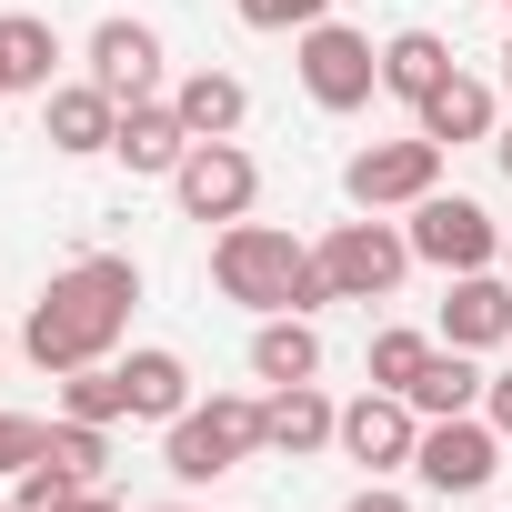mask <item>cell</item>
<instances>
[{"instance_id": "2e32d148", "label": "cell", "mask_w": 512, "mask_h": 512, "mask_svg": "<svg viewBox=\"0 0 512 512\" xmlns=\"http://www.w3.org/2000/svg\"><path fill=\"white\" fill-rule=\"evenodd\" d=\"M0 91H61V31L41 11H0Z\"/></svg>"}, {"instance_id": "d590c367", "label": "cell", "mask_w": 512, "mask_h": 512, "mask_svg": "<svg viewBox=\"0 0 512 512\" xmlns=\"http://www.w3.org/2000/svg\"><path fill=\"white\" fill-rule=\"evenodd\" d=\"M161 512H181V502H161Z\"/></svg>"}, {"instance_id": "e0dca14e", "label": "cell", "mask_w": 512, "mask_h": 512, "mask_svg": "<svg viewBox=\"0 0 512 512\" xmlns=\"http://www.w3.org/2000/svg\"><path fill=\"white\" fill-rule=\"evenodd\" d=\"M251 372H262L272 392H282V382H322V332H312V312H262V332H251Z\"/></svg>"}, {"instance_id": "277c9868", "label": "cell", "mask_w": 512, "mask_h": 512, "mask_svg": "<svg viewBox=\"0 0 512 512\" xmlns=\"http://www.w3.org/2000/svg\"><path fill=\"white\" fill-rule=\"evenodd\" d=\"M402 231H412V262H432V272H492L502 262V221L462 191H422Z\"/></svg>"}, {"instance_id": "ffe728a7", "label": "cell", "mask_w": 512, "mask_h": 512, "mask_svg": "<svg viewBox=\"0 0 512 512\" xmlns=\"http://www.w3.org/2000/svg\"><path fill=\"white\" fill-rule=\"evenodd\" d=\"M121 392H131V422H181V412H191V362L151 342V352L121 362Z\"/></svg>"}, {"instance_id": "d4e9b609", "label": "cell", "mask_w": 512, "mask_h": 512, "mask_svg": "<svg viewBox=\"0 0 512 512\" xmlns=\"http://www.w3.org/2000/svg\"><path fill=\"white\" fill-rule=\"evenodd\" d=\"M11 482H21V492H11V502H21V512H71V502H81V492H91V482H81V472H61V462H51V452H41V462H31V472H11Z\"/></svg>"}, {"instance_id": "4316f807", "label": "cell", "mask_w": 512, "mask_h": 512, "mask_svg": "<svg viewBox=\"0 0 512 512\" xmlns=\"http://www.w3.org/2000/svg\"><path fill=\"white\" fill-rule=\"evenodd\" d=\"M231 11L251 31H312V21H332V0H231Z\"/></svg>"}, {"instance_id": "8fae6325", "label": "cell", "mask_w": 512, "mask_h": 512, "mask_svg": "<svg viewBox=\"0 0 512 512\" xmlns=\"http://www.w3.org/2000/svg\"><path fill=\"white\" fill-rule=\"evenodd\" d=\"M442 342H452V352H502V342H512V272H452V292H442Z\"/></svg>"}, {"instance_id": "5b68a950", "label": "cell", "mask_w": 512, "mask_h": 512, "mask_svg": "<svg viewBox=\"0 0 512 512\" xmlns=\"http://www.w3.org/2000/svg\"><path fill=\"white\" fill-rule=\"evenodd\" d=\"M412 472H422V492L472 502V492H492V472H502V432H492L482 412H442V422H422Z\"/></svg>"}, {"instance_id": "7a4b0ae2", "label": "cell", "mask_w": 512, "mask_h": 512, "mask_svg": "<svg viewBox=\"0 0 512 512\" xmlns=\"http://www.w3.org/2000/svg\"><path fill=\"white\" fill-rule=\"evenodd\" d=\"M211 282H221V302H241V312H322V302H342L332 272H322V251H302V241L272 231V221H221Z\"/></svg>"}, {"instance_id": "5bb4252c", "label": "cell", "mask_w": 512, "mask_h": 512, "mask_svg": "<svg viewBox=\"0 0 512 512\" xmlns=\"http://www.w3.org/2000/svg\"><path fill=\"white\" fill-rule=\"evenodd\" d=\"M111 131H121V101H111L101 81H61V91H41V141H51V151L91 161V151H111Z\"/></svg>"}, {"instance_id": "7c38bea8", "label": "cell", "mask_w": 512, "mask_h": 512, "mask_svg": "<svg viewBox=\"0 0 512 512\" xmlns=\"http://www.w3.org/2000/svg\"><path fill=\"white\" fill-rule=\"evenodd\" d=\"M91 81L111 101H161V31L151 21H101L91 31Z\"/></svg>"}, {"instance_id": "9c48e42d", "label": "cell", "mask_w": 512, "mask_h": 512, "mask_svg": "<svg viewBox=\"0 0 512 512\" xmlns=\"http://www.w3.org/2000/svg\"><path fill=\"white\" fill-rule=\"evenodd\" d=\"M302 91H312V111H362L382 91V51L342 21H312L302 31Z\"/></svg>"}, {"instance_id": "ac0fdd59", "label": "cell", "mask_w": 512, "mask_h": 512, "mask_svg": "<svg viewBox=\"0 0 512 512\" xmlns=\"http://www.w3.org/2000/svg\"><path fill=\"white\" fill-rule=\"evenodd\" d=\"M442 81H452V41H442V31H392V41H382V91H392V101L422 111Z\"/></svg>"}, {"instance_id": "7402d4cb", "label": "cell", "mask_w": 512, "mask_h": 512, "mask_svg": "<svg viewBox=\"0 0 512 512\" xmlns=\"http://www.w3.org/2000/svg\"><path fill=\"white\" fill-rule=\"evenodd\" d=\"M482 382H492V372H482L472 352H452V342H442V352L412 372V392H402V402H412L422 422H442V412H482Z\"/></svg>"}, {"instance_id": "603a6c76", "label": "cell", "mask_w": 512, "mask_h": 512, "mask_svg": "<svg viewBox=\"0 0 512 512\" xmlns=\"http://www.w3.org/2000/svg\"><path fill=\"white\" fill-rule=\"evenodd\" d=\"M61 422H131V392H121V362H81V372H61Z\"/></svg>"}, {"instance_id": "8992f818", "label": "cell", "mask_w": 512, "mask_h": 512, "mask_svg": "<svg viewBox=\"0 0 512 512\" xmlns=\"http://www.w3.org/2000/svg\"><path fill=\"white\" fill-rule=\"evenodd\" d=\"M322 272H332L342 302H392L402 272H412V231H392L382 211H372V221H342V231L322 241Z\"/></svg>"}, {"instance_id": "83f0119b", "label": "cell", "mask_w": 512, "mask_h": 512, "mask_svg": "<svg viewBox=\"0 0 512 512\" xmlns=\"http://www.w3.org/2000/svg\"><path fill=\"white\" fill-rule=\"evenodd\" d=\"M51 452V422H31V412H0V472H31Z\"/></svg>"}, {"instance_id": "d6986e66", "label": "cell", "mask_w": 512, "mask_h": 512, "mask_svg": "<svg viewBox=\"0 0 512 512\" xmlns=\"http://www.w3.org/2000/svg\"><path fill=\"white\" fill-rule=\"evenodd\" d=\"M492 121H502V101H492V81H472V71H452V81L422 101V131H432L442 151H462V141H492Z\"/></svg>"}, {"instance_id": "9a60e30c", "label": "cell", "mask_w": 512, "mask_h": 512, "mask_svg": "<svg viewBox=\"0 0 512 512\" xmlns=\"http://www.w3.org/2000/svg\"><path fill=\"white\" fill-rule=\"evenodd\" d=\"M181 151H191V131H181V111H171V101H121L111 161H121L131 181H171V171H181Z\"/></svg>"}, {"instance_id": "e575fe53", "label": "cell", "mask_w": 512, "mask_h": 512, "mask_svg": "<svg viewBox=\"0 0 512 512\" xmlns=\"http://www.w3.org/2000/svg\"><path fill=\"white\" fill-rule=\"evenodd\" d=\"M0 512H21V502H0Z\"/></svg>"}, {"instance_id": "ba28073f", "label": "cell", "mask_w": 512, "mask_h": 512, "mask_svg": "<svg viewBox=\"0 0 512 512\" xmlns=\"http://www.w3.org/2000/svg\"><path fill=\"white\" fill-rule=\"evenodd\" d=\"M181 211L191 221H251V201H262V161H251L241 141H191L181 171H171Z\"/></svg>"}, {"instance_id": "3957f363", "label": "cell", "mask_w": 512, "mask_h": 512, "mask_svg": "<svg viewBox=\"0 0 512 512\" xmlns=\"http://www.w3.org/2000/svg\"><path fill=\"white\" fill-rule=\"evenodd\" d=\"M251 452H262V402H241V392H211V402H191L181 422H161L171 482H221V472H241Z\"/></svg>"}, {"instance_id": "74e56055", "label": "cell", "mask_w": 512, "mask_h": 512, "mask_svg": "<svg viewBox=\"0 0 512 512\" xmlns=\"http://www.w3.org/2000/svg\"><path fill=\"white\" fill-rule=\"evenodd\" d=\"M502 11H512V0H502Z\"/></svg>"}, {"instance_id": "4fadbf2b", "label": "cell", "mask_w": 512, "mask_h": 512, "mask_svg": "<svg viewBox=\"0 0 512 512\" xmlns=\"http://www.w3.org/2000/svg\"><path fill=\"white\" fill-rule=\"evenodd\" d=\"M332 432H342V402H332L322 382H282V392L262 402V452H282V462L332 452Z\"/></svg>"}, {"instance_id": "484cf974", "label": "cell", "mask_w": 512, "mask_h": 512, "mask_svg": "<svg viewBox=\"0 0 512 512\" xmlns=\"http://www.w3.org/2000/svg\"><path fill=\"white\" fill-rule=\"evenodd\" d=\"M51 462H61V472H81V482H101L111 432H101V422H51Z\"/></svg>"}, {"instance_id": "4dcf8cb0", "label": "cell", "mask_w": 512, "mask_h": 512, "mask_svg": "<svg viewBox=\"0 0 512 512\" xmlns=\"http://www.w3.org/2000/svg\"><path fill=\"white\" fill-rule=\"evenodd\" d=\"M71 512H121V502H111V492H81V502H71Z\"/></svg>"}, {"instance_id": "836d02e7", "label": "cell", "mask_w": 512, "mask_h": 512, "mask_svg": "<svg viewBox=\"0 0 512 512\" xmlns=\"http://www.w3.org/2000/svg\"><path fill=\"white\" fill-rule=\"evenodd\" d=\"M502 272H512V231H502Z\"/></svg>"}, {"instance_id": "30bf717a", "label": "cell", "mask_w": 512, "mask_h": 512, "mask_svg": "<svg viewBox=\"0 0 512 512\" xmlns=\"http://www.w3.org/2000/svg\"><path fill=\"white\" fill-rule=\"evenodd\" d=\"M332 452H342V462H362L372 482H382V472H412V452H422V412H412L402 392H382V382H372L362 402H342Z\"/></svg>"}, {"instance_id": "44dd1931", "label": "cell", "mask_w": 512, "mask_h": 512, "mask_svg": "<svg viewBox=\"0 0 512 512\" xmlns=\"http://www.w3.org/2000/svg\"><path fill=\"white\" fill-rule=\"evenodd\" d=\"M171 111H181V131H191V141H231V131L251 121V91H241L231 71H191V81L171 91Z\"/></svg>"}, {"instance_id": "cb8c5ba5", "label": "cell", "mask_w": 512, "mask_h": 512, "mask_svg": "<svg viewBox=\"0 0 512 512\" xmlns=\"http://www.w3.org/2000/svg\"><path fill=\"white\" fill-rule=\"evenodd\" d=\"M442 352V332H372V382L382 392H412V372Z\"/></svg>"}, {"instance_id": "1f68e13d", "label": "cell", "mask_w": 512, "mask_h": 512, "mask_svg": "<svg viewBox=\"0 0 512 512\" xmlns=\"http://www.w3.org/2000/svg\"><path fill=\"white\" fill-rule=\"evenodd\" d=\"M502 101H512V41H502Z\"/></svg>"}, {"instance_id": "52a82bcc", "label": "cell", "mask_w": 512, "mask_h": 512, "mask_svg": "<svg viewBox=\"0 0 512 512\" xmlns=\"http://www.w3.org/2000/svg\"><path fill=\"white\" fill-rule=\"evenodd\" d=\"M342 191H352V211H412L422 191H442V141H432V131H412V141H372V151H352Z\"/></svg>"}, {"instance_id": "f1b7e54d", "label": "cell", "mask_w": 512, "mask_h": 512, "mask_svg": "<svg viewBox=\"0 0 512 512\" xmlns=\"http://www.w3.org/2000/svg\"><path fill=\"white\" fill-rule=\"evenodd\" d=\"M482 422L512 442V372H492V382H482Z\"/></svg>"}, {"instance_id": "d6a6232c", "label": "cell", "mask_w": 512, "mask_h": 512, "mask_svg": "<svg viewBox=\"0 0 512 512\" xmlns=\"http://www.w3.org/2000/svg\"><path fill=\"white\" fill-rule=\"evenodd\" d=\"M492 151H502V171H512V131H502V141H492Z\"/></svg>"}, {"instance_id": "f546056e", "label": "cell", "mask_w": 512, "mask_h": 512, "mask_svg": "<svg viewBox=\"0 0 512 512\" xmlns=\"http://www.w3.org/2000/svg\"><path fill=\"white\" fill-rule=\"evenodd\" d=\"M342 512H412V502H402V492H382V482H372V492H352V502H342Z\"/></svg>"}, {"instance_id": "6da1fadb", "label": "cell", "mask_w": 512, "mask_h": 512, "mask_svg": "<svg viewBox=\"0 0 512 512\" xmlns=\"http://www.w3.org/2000/svg\"><path fill=\"white\" fill-rule=\"evenodd\" d=\"M131 302H141V262H131V251H81V262L51 272V292L31 302L21 352H31L51 382L81 372V362H111L121 332H131Z\"/></svg>"}, {"instance_id": "8d00e7d4", "label": "cell", "mask_w": 512, "mask_h": 512, "mask_svg": "<svg viewBox=\"0 0 512 512\" xmlns=\"http://www.w3.org/2000/svg\"><path fill=\"white\" fill-rule=\"evenodd\" d=\"M0 101H11V91H0Z\"/></svg>"}]
</instances>
